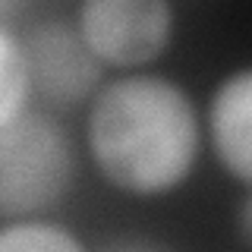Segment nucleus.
Masks as SVG:
<instances>
[{"label": "nucleus", "instance_id": "nucleus-5", "mask_svg": "<svg viewBox=\"0 0 252 252\" xmlns=\"http://www.w3.org/2000/svg\"><path fill=\"white\" fill-rule=\"evenodd\" d=\"M205 145L233 183L252 189V63L224 73L205 101Z\"/></svg>", "mask_w": 252, "mask_h": 252}, {"label": "nucleus", "instance_id": "nucleus-1", "mask_svg": "<svg viewBox=\"0 0 252 252\" xmlns=\"http://www.w3.org/2000/svg\"><path fill=\"white\" fill-rule=\"evenodd\" d=\"M202 110L180 79L155 69L110 76L85 107V152L101 180L132 199H164L192 180Z\"/></svg>", "mask_w": 252, "mask_h": 252}, {"label": "nucleus", "instance_id": "nucleus-3", "mask_svg": "<svg viewBox=\"0 0 252 252\" xmlns=\"http://www.w3.org/2000/svg\"><path fill=\"white\" fill-rule=\"evenodd\" d=\"M73 19L94 57L123 73L161 60L177 35V13L167 0H85Z\"/></svg>", "mask_w": 252, "mask_h": 252}, {"label": "nucleus", "instance_id": "nucleus-7", "mask_svg": "<svg viewBox=\"0 0 252 252\" xmlns=\"http://www.w3.org/2000/svg\"><path fill=\"white\" fill-rule=\"evenodd\" d=\"M0 252H94V246L54 218H32L0 224Z\"/></svg>", "mask_w": 252, "mask_h": 252}, {"label": "nucleus", "instance_id": "nucleus-9", "mask_svg": "<svg viewBox=\"0 0 252 252\" xmlns=\"http://www.w3.org/2000/svg\"><path fill=\"white\" fill-rule=\"evenodd\" d=\"M236 240L243 243V249L252 252V189H246V195H243L240 208H236Z\"/></svg>", "mask_w": 252, "mask_h": 252}, {"label": "nucleus", "instance_id": "nucleus-8", "mask_svg": "<svg viewBox=\"0 0 252 252\" xmlns=\"http://www.w3.org/2000/svg\"><path fill=\"white\" fill-rule=\"evenodd\" d=\"M94 252H177L170 243H164L161 236H148V233H114L107 240H101Z\"/></svg>", "mask_w": 252, "mask_h": 252}, {"label": "nucleus", "instance_id": "nucleus-6", "mask_svg": "<svg viewBox=\"0 0 252 252\" xmlns=\"http://www.w3.org/2000/svg\"><path fill=\"white\" fill-rule=\"evenodd\" d=\"M22 10H26L22 3L0 0V129L32 107V82L22 32L13 29V19Z\"/></svg>", "mask_w": 252, "mask_h": 252}, {"label": "nucleus", "instance_id": "nucleus-2", "mask_svg": "<svg viewBox=\"0 0 252 252\" xmlns=\"http://www.w3.org/2000/svg\"><path fill=\"white\" fill-rule=\"evenodd\" d=\"M76 180L79 148L57 114L29 107L0 129V224L51 218Z\"/></svg>", "mask_w": 252, "mask_h": 252}, {"label": "nucleus", "instance_id": "nucleus-4", "mask_svg": "<svg viewBox=\"0 0 252 252\" xmlns=\"http://www.w3.org/2000/svg\"><path fill=\"white\" fill-rule=\"evenodd\" d=\"M26 66L32 82V101H41L51 110L89 107L92 98L107 82V66L85 44L76 19H38L22 32Z\"/></svg>", "mask_w": 252, "mask_h": 252}]
</instances>
